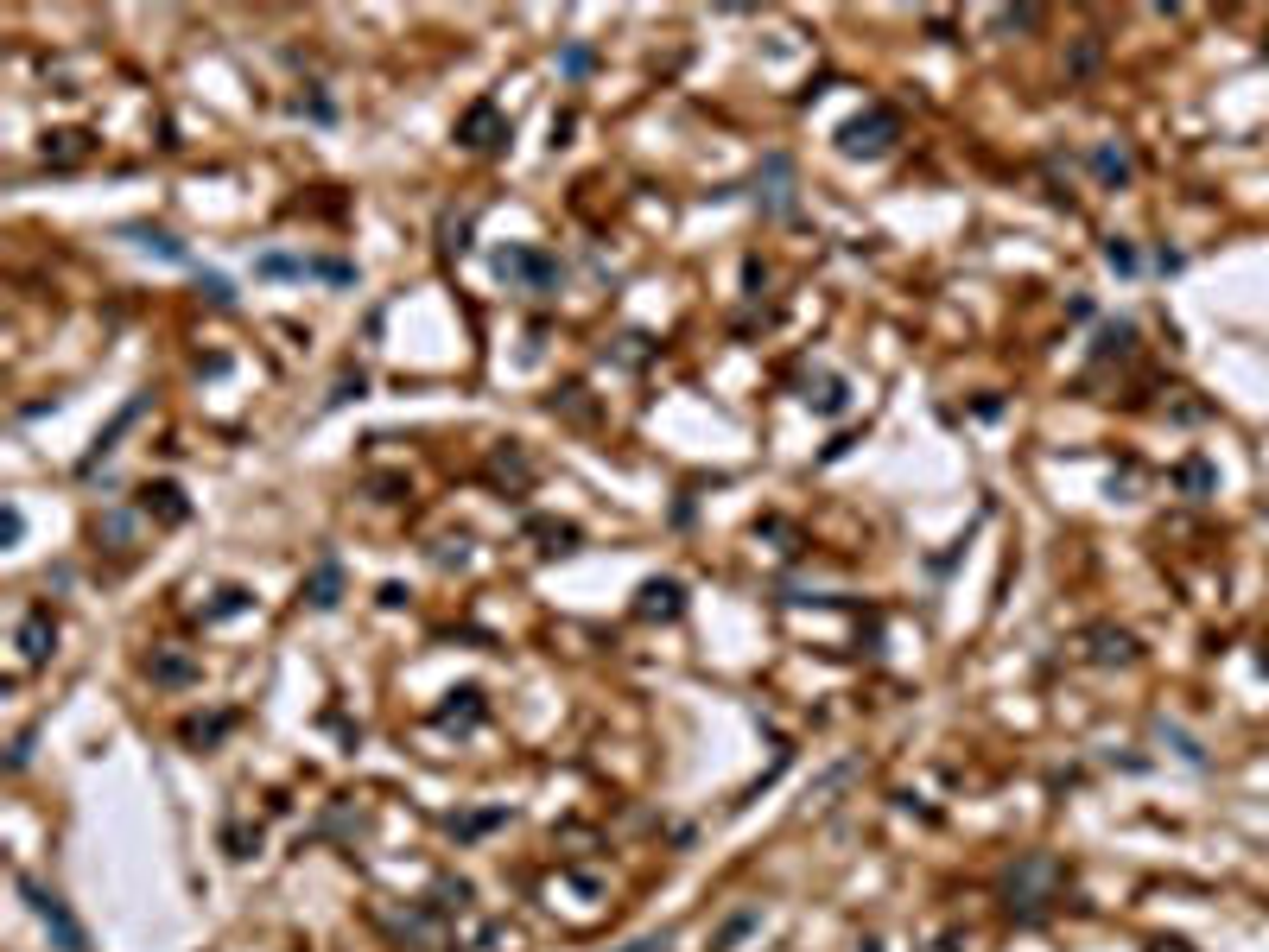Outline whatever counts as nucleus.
<instances>
[{
    "mask_svg": "<svg viewBox=\"0 0 1269 952\" xmlns=\"http://www.w3.org/2000/svg\"><path fill=\"white\" fill-rule=\"evenodd\" d=\"M134 235H141V248H153V254H165V261H184V248H178V241H171L165 229H134Z\"/></svg>",
    "mask_w": 1269,
    "mask_h": 952,
    "instance_id": "3",
    "label": "nucleus"
},
{
    "mask_svg": "<svg viewBox=\"0 0 1269 952\" xmlns=\"http://www.w3.org/2000/svg\"><path fill=\"white\" fill-rule=\"evenodd\" d=\"M20 889L32 895V908H39V921H45L51 933H58V946H64V952H90V940H83V927L71 921V914H64V902H58V895H45L39 882H20Z\"/></svg>",
    "mask_w": 1269,
    "mask_h": 952,
    "instance_id": "1",
    "label": "nucleus"
},
{
    "mask_svg": "<svg viewBox=\"0 0 1269 952\" xmlns=\"http://www.w3.org/2000/svg\"><path fill=\"white\" fill-rule=\"evenodd\" d=\"M565 71H571V77L590 71V51H584V45H571V51H565Z\"/></svg>",
    "mask_w": 1269,
    "mask_h": 952,
    "instance_id": "4",
    "label": "nucleus"
},
{
    "mask_svg": "<svg viewBox=\"0 0 1269 952\" xmlns=\"http://www.w3.org/2000/svg\"><path fill=\"white\" fill-rule=\"evenodd\" d=\"M882 134H895V115L889 109H876L870 121H850V128H844V153H882V147H889Z\"/></svg>",
    "mask_w": 1269,
    "mask_h": 952,
    "instance_id": "2",
    "label": "nucleus"
},
{
    "mask_svg": "<svg viewBox=\"0 0 1269 952\" xmlns=\"http://www.w3.org/2000/svg\"><path fill=\"white\" fill-rule=\"evenodd\" d=\"M203 292H210L216 305H229V280H216V273H203Z\"/></svg>",
    "mask_w": 1269,
    "mask_h": 952,
    "instance_id": "5",
    "label": "nucleus"
}]
</instances>
